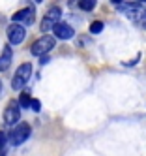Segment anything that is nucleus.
I'll return each mask as SVG.
<instances>
[{
  "label": "nucleus",
  "mask_w": 146,
  "mask_h": 156,
  "mask_svg": "<svg viewBox=\"0 0 146 156\" xmlns=\"http://www.w3.org/2000/svg\"><path fill=\"white\" fill-rule=\"evenodd\" d=\"M30 75H32V64L30 62H22L17 68L13 79H11V88H13V90H22L25 85L28 83Z\"/></svg>",
  "instance_id": "f257e3e1"
},
{
  "label": "nucleus",
  "mask_w": 146,
  "mask_h": 156,
  "mask_svg": "<svg viewBox=\"0 0 146 156\" xmlns=\"http://www.w3.org/2000/svg\"><path fill=\"white\" fill-rule=\"evenodd\" d=\"M54 45H56V38L45 34V36H41L39 40H36V41L32 43L30 53L34 55V57H43V55H47Z\"/></svg>",
  "instance_id": "f03ea898"
},
{
  "label": "nucleus",
  "mask_w": 146,
  "mask_h": 156,
  "mask_svg": "<svg viewBox=\"0 0 146 156\" xmlns=\"http://www.w3.org/2000/svg\"><path fill=\"white\" fill-rule=\"evenodd\" d=\"M30 137V124L28 122H19L17 126H13V130L9 132V145L11 147H19L26 139Z\"/></svg>",
  "instance_id": "7ed1b4c3"
},
{
  "label": "nucleus",
  "mask_w": 146,
  "mask_h": 156,
  "mask_svg": "<svg viewBox=\"0 0 146 156\" xmlns=\"http://www.w3.org/2000/svg\"><path fill=\"white\" fill-rule=\"evenodd\" d=\"M60 17H62V9L58 6H53L47 13H45V17L41 19V30L43 32H49V30H54V27L60 23Z\"/></svg>",
  "instance_id": "20e7f679"
},
{
  "label": "nucleus",
  "mask_w": 146,
  "mask_h": 156,
  "mask_svg": "<svg viewBox=\"0 0 146 156\" xmlns=\"http://www.w3.org/2000/svg\"><path fill=\"white\" fill-rule=\"evenodd\" d=\"M21 105H19V100H11L8 104L6 111H4V122L9 126H17L19 124V119H21Z\"/></svg>",
  "instance_id": "39448f33"
},
{
  "label": "nucleus",
  "mask_w": 146,
  "mask_h": 156,
  "mask_svg": "<svg viewBox=\"0 0 146 156\" xmlns=\"http://www.w3.org/2000/svg\"><path fill=\"white\" fill-rule=\"evenodd\" d=\"M26 38V28L22 25H9L8 27V40H9V45H21Z\"/></svg>",
  "instance_id": "423d86ee"
},
{
  "label": "nucleus",
  "mask_w": 146,
  "mask_h": 156,
  "mask_svg": "<svg viewBox=\"0 0 146 156\" xmlns=\"http://www.w3.org/2000/svg\"><path fill=\"white\" fill-rule=\"evenodd\" d=\"M34 19H36V9H34L32 6L22 8V9H19V12H15L13 15H11V21L17 23V25H32Z\"/></svg>",
  "instance_id": "0eeeda50"
},
{
  "label": "nucleus",
  "mask_w": 146,
  "mask_h": 156,
  "mask_svg": "<svg viewBox=\"0 0 146 156\" xmlns=\"http://www.w3.org/2000/svg\"><path fill=\"white\" fill-rule=\"evenodd\" d=\"M54 38H58V40H71L73 38V27L71 25H67V23H58L54 27Z\"/></svg>",
  "instance_id": "6e6552de"
},
{
  "label": "nucleus",
  "mask_w": 146,
  "mask_h": 156,
  "mask_svg": "<svg viewBox=\"0 0 146 156\" xmlns=\"http://www.w3.org/2000/svg\"><path fill=\"white\" fill-rule=\"evenodd\" d=\"M11 58H13V53H11V45H4V49H2V57H0V70H2V72L9 68Z\"/></svg>",
  "instance_id": "1a4fd4ad"
},
{
  "label": "nucleus",
  "mask_w": 146,
  "mask_h": 156,
  "mask_svg": "<svg viewBox=\"0 0 146 156\" xmlns=\"http://www.w3.org/2000/svg\"><path fill=\"white\" fill-rule=\"evenodd\" d=\"M79 8L84 12H92L96 8V0H79Z\"/></svg>",
  "instance_id": "9d476101"
},
{
  "label": "nucleus",
  "mask_w": 146,
  "mask_h": 156,
  "mask_svg": "<svg viewBox=\"0 0 146 156\" xmlns=\"http://www.w3.org/2000/svg\"><path fill=\"white\" fill-rule=\"evenodd\" d=\"M105 25H103V21H94L92 25H90V32L92 34H99V32H103Z\"/></svg>",
  "instance_id": "9b49d317"
},
{
  "label": "nucleus",
  "mask_w": 146,
  "mask_h": 156,
  "mask_svg": "<svg viewBox=\"0 0 146 156\" xmlns=\"http://www.w3.org/2000/svg\"><path fill=\"white\" fill-rule=\"evenodd\" d=\"M30 104H32V98H30L26 92H22L21 98H19V105H21V107H30Z\"/></svg>",
  "instance_id": "f8f14e48"
},
{
  "label": "nucleus",
  "mask_w": 146,
  "mask_h": 156,
  "mask_svg": "<svg viewBox=\"0 0 146 156\" xmlns=\"http://www.w3.org/2000/svg\"><path fill=\"white\" fill-rule=\"evenodd\" d=\"M30 109L34 111V113H39L41 111V102L38 98H32V104H30Z\"/></svg>",
  "instance_id": "ddd939ff"
},
{
  "label": "nucleus",
  "mask_w": 146,
  "mask_h": 156,
  "mask_svg": "<svg viewBox=\"0 0 146 156\" xmlns=\"http://www.w3.org/2000/svg\"><path fill=\"white\" fill-rule=\"evenodd\" d=\"M6 141H8V137H6V133L0 130V149H4L6 147Z\"/></svg>",
  "instance_id": "4468645a"
},
{
  "label": "nucleus",
  "mask_w": 146,
  "mask_h": 156,
  "mask_svg": "<svg viewBox=\"0 0 146 156\" xmlns=\"http://www.w3.org/2000/svg\"><path fill=\"white\" fill-rule=\"evenodd\" d=\"M0 156H6V149H0Z\"/></svg>",
  "instance_id": "2eb2a0df"
},
{
  "label": "nucleus",
  "mask_w": 146,
  "mask_h": 156,
  "mask_svg": "<svg viewBox=\"0 0 146 156\" xmlns=\"http://www.w3.org/2000/svg\"><path fill=\"white\" fill-rule=\"evenodd\" d=\"M112 4H122V0H112Z\"/></svg>",
  "instance_id": "dca6fc26"
},
{
  "label": "nucleus",
  "mask_w": 146,
  "mask_h": 156,
  "mask_svg": "<svg viewBox=\"0 0 146 156\" xmlns=\"http://www.w3.org/2000/svg\"><path fill=\"white\" fill-rule=\"evenodd\" d=\"M34 2H36V4H41V2H43V0H34Z\"/></svg>",
  "instance_id": "f3484780"
},
{
  "label": "nucleus",
  "mask_w": 146,
  "mask_h": 156,
  "mask_svg": "<svg viewBox=\"0 0 146 156\" xmlns=\"http://www.w3.org/2000/svg\"><path fill=\"white\" fill-rule=\"evenodd\" d=\"M0 92H2V83H0Z\"/></svg>",
  "instance_id": "a211bd4d"
}]
</instances>
